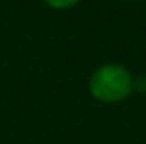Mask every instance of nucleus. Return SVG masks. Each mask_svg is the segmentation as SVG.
Masks as SVG:
<instances>
[{
  "instance_id": "nucleus-1",
  "label": "nucleus",
  "mask_w": 146,
  "mask_h": 144,
  "mask_svg": "<svg viewBox=\"0 0 146 144\" xmlns=\"http://www.w3.org/2000/svg\"><path fill=\"white\" fill-rule=\"evenodd\" d=\"M89 92L102 104L124 102L133 92V76L126 67L117 63L102 65L91 74Z\"/></svg>"
},
{
  "instance_id": "nucleus-2",
  "label": "nucleus",
  "mask_w": 146,
  "mask_h": 144,
  "mask_svg": "<svg viewBox=\"0 0 146 144\" xmlns=\"http://www.w3.org/2000/svg\"><path fill=\"white\" fill-rule=\"evenodd\" d=\"M43 2L46 4L48 7H52V9H70L80 0H43Z\"/></svg>"
},
{
  "instance_id": "nucleus-3",
  "label": "nucleus",
  "mask_w": 146,
  "mask_h": 144,
  "mask_svg": "<svg viewBox=\"0 0 146 144\" xmlns=\"http://www.w3.org/2000/svg\"><path fill=\"white\" fill-rule=\"evenodd\" d=\"M133 90H137V92H146V76L133 78Z\"/></svg>"
}]
</instances>
